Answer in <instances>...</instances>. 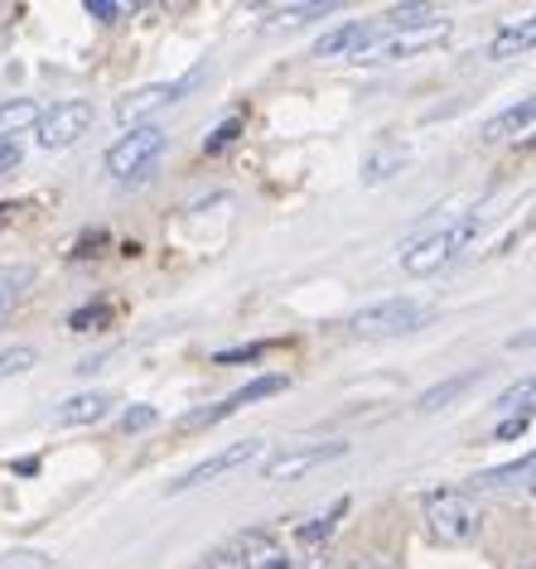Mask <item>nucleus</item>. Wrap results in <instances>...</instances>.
Instances as JSON below:
<instances>
[{"mask_svg": "<svg viewBox=\"0 0 536 569\" xmlns=\"http://www.w3.org/2000/svg\"><path fill=\"white\" fill-rule=\"evenodd\" d=\"M82 10H88L92 20H102V24H117V20L126 16V6H117V0H88Z\"/></svg>", "mask_w": 536, "mask_h": 569, "instance_id": "obj_30", "label": "nucleus"}, {"mask_svg": "<svg viewBox=\"0 0 536 569\" xmlns=\"http://www.w3.org/2000/svg\"><path fill=\"white\" fill-rule=\"evenodd\" d=\"M532 453H522L517 463H503V468H488V473L474 478V488H522V482L532 478Z\"/></svg>", "mask_w": 536, "mask_h": 569, "instance_id": "obj_18", "label": "nucleus"}, {"mask_svg": "<svg viewBox=\"0 0 536 569\" xmlns=\"http://www.w3.org/2000/svg\"><path fill=\"white\" fill-rule=\"evenodd\" d=\"M34 362H39L34 348H6L0 352V377H20V372H30Z\"/></svg>", "mask_w": 536, "mask_h": 569, "instance_id": "obj_26", "label": "nucleus"}, {"mask_svg": "<svg viewBox=\"0 0 536 569\" xmlns=\"http://www.w3.org/2000/svg\"><path fill=\"white\" fill-rule=\"evenodd\" d=\"M155 420H160V416H155V406H131V410H121V430H126V435L150 430Z\"/></svg>", "mask_w": 536, "mask_h": 569, "instance_id": "obj_29", "label": "nucleus"}, {"mask_svg": "<svg viewBox=\"0 0 536 569\" xmlns=\"http://www.w3.org/2000/svg\"><path fill=\"white\" fill-rule=\"evenodd\" d=\"M474 237H478V212H459V218L445 222L440 232H430V237H420V241L406 247V256H401L406 276H435V270L455 261V256L469 247Z\"/></svg>", "mask_w": 536, "mask_h": 569, "instance_id": "obj_2", "label": "nucleus"}, {"mask_svg": "<svg viewBox=\"0 0 536 569\" xmlns=\"http://www.w3.org/2000/svg\"><path fill=\"white\" fill-rule=\"evenodd\" d=\"M522 569H532V565H522Z\"/></svg>", "mask_w": 536, "mask_h": 569, "instance_id": "obj_36", "label": "nucleus"}, {"mask_svg": "<svg viewBox=\"0 0 536 569\" xmlns=\"http://www.w3.org/2000/svg\"><path fill=\"white\" fill-rule=\"evenodd\" d=\"M237 555H242V565L247 569H295V560L286 555V546L271 536V531H261V526H251V531H242L232 540Z\"/></svg>", "mask_w": 536, "mask_h": 569, "instance_id": "obj_11", "label": "nucleus"}, {"mask_svg": "<svg viewBox=\"0 0 536 569\" xmlns=\"http://www.w3.org/2000/svg\"><path fill=\"white\" fill-rule=\"evenodd\" d=\"M498 410L503 416H532V381H517L498 396Z\"/></svg>", "mask_w": 536, "mask_h": 569, "instance_id": "obj_25", "label": "nucleus"}, {"mask_svg": "<svg viewBox=\"0 0 536 569\" xmlns=\"http://www.w3.org/2000/svg\"><path fill=\"white\" fill-rule=\"evenodd\" d=\"M160 150H165V131L155 121L146 126H131L117 146L107 150V174H117V179H140V174H150V164L160 160Z\"/></svg>", "mask_w": 536, "mask_h": 569, "instance_id": "obj_4", "label": "nucleus"}, {"mask_svg": "<svg viewBox=\"0 0 536 569\" xmlns=\"http://www.w3.org/2000/svg\"><path fill=\"white\" fill-rule=\"evenodd\" d=\"M92 121H97V111H92L88 97H68V102H53L49 111H39L34 136L44 150H68L92 131Z\"/></svg>", "mask_w": 536, "mask_h": 569, "instance_id": "obj_3", "label": "nucleus"}, {"mask_svg": "<svg viewBox=\"0 0 536 569\" xmlns=\"http://www.w3.org/2000/svg\"><path fill=\"white\" fill-rule=\"evenodd\" d=\"M228 416H237V410L228 406V401H218V406H199V410H189V416H179V430H208V425H218V420H228Z\"/></svg>", "mask_w": 536, "mask_h": 569, "instance_id": "obj_24", "label": "nucleus"}, {"mask_svg": "<svg viewBox=\"0 0 536 569\" xmlns=\"http://www.w3.org/2000/svg\"><path fill=\"white\" fill-rule=\"evenodd\" d=\"M237 136H242V117L222 121V126H218V131H214V136H208V140H204V150H208V154H222V150H228V146H232V140H237Z\"/></svg>", "mask_w": 536, "mask_h": 569, "instance_id": "obj_28", "label": "nucleus"}, {"mask_svg": "<svg viewBox=\"0 0 536 569\" xmlns=\"http://www.w3.org/2000/svg\"><path fill=\"white\" fill-rule=\"evenodd\" d=\"M377 39H383V30L373 20H344L315 39V59H363Z\"/></svg>", "mask_w": 536, "mask_h": 569, "instance_id": "obj_9", "label": "nucleus"}, {"mask_svg": "<svg viewBox=\"0 0 536 569\" xmlns=\"http://www.w3.org/2000/svg\"><path fill=\"white\" fill-rule=\"evenodd\" d=\"M344 507H348V502H334L329 517H315V521L295 526V540H300V546H319V540H329V536H334V521L344 517Z\"/></svg>", "mask_w": 536, "mask_h": 569, "instance_id": "obj_23", "label": "nucleus"}, {"mask_svg": "<svg viewBox=\"0 0 536 569\" xmlns=\"http://www.w3.org/2000/svg\"><path fill=\"white\" fill-rule=\"evenodd\" d=\"M117 406V396L111 391H82V396H68L59 406V425H97L107 420V410Z\"/></svg>", "mask_w": 536, "mask_h": 569, "instance_id": "obj_15", "label": "nucleus"}, {"mask_svg": "<svg viewBox=\"0 0 536 569\" xmlns=\"http://www.w3.org/2000/svg\"><path fill=\"white\" fill-rule=\"evenodd\" d=\"M411 164V146L406 140H377V146L363 154V183H387L391 174Z\"/></svg>", "mask_w": 536, "mask_h": 569, "instance_id": "obj_12", "label": "nucleus"}, {"mask_svg": "<svg viewBox=\"0 0 536 569\" xmlns=\"http://www.w3.org/2000/svg\"><path fill=\"white\" fill-rule=\"evenodd\" d=\"M53 560L44 550H10V555H0V569H49Z\"/></svg>", "mask_w": 536, "mask_h": 569, "instance_id": "obj_27", "label": "nucleus"}, {"mask_svg": "<svg viewBox=\"0 0 536 569\" xmlns=\"http://www.w3.org/2000/svg\"><path fill=\"white\" fill-rule=\"evenodd\" d=\"M261 358V348H228V352H218V362H257Z\"/></svg>", "mask_w": 536, "mask_h": 569, "instance_id": "obj_35", "label": "nucleus"}, {"mask_svg": "<svg viewBox=\"0 0 536 569\" xmlns=\"http://www.w3.org/2000/svg\"><path fill=\"white\" fill-rule=\"evenodd\" d=\"M261 453H266V439H237V445L218 449V453H208L204 463H193L185 478H175V482H169V492H189V488H204V482H218V478L237 473V468L257 463Z\"/></svg>", "mask_w": 536, "mask_h": 569, "instance_id": "obj_6", "label": "nucleus"}, {"mask_svg": "<svg viewBox=\"0 0 536 569\" xmlns=\"http://www.w3.org/2000/svg\"><path fill=\"white\" fill-rule=\"evenodd\" d=\"M387 20H391V30H426V24L445 20V16L435 6H391Z\"/></svg>", "mask_w": 536, "mask_h": 569, "instance_id": "obj_21", "label": "nucleus"}, {"mask_svg": "<svg viewBox=\"0 0 536 569\" xmlns=\"http://www.w3.org/2000/svg\"><path fill=\"white\" fill-rule=\"evenodd\" d=\"M286 387H290V381L280 377V372H271V377H257V381H247L242 391H232V396H228V406H232V410H242V406H251V401H266V396H280Z\"/></svg>", "mask_w": 536, "mask_h": 569, "instance_id": "obj_20", "label": "nucleus"}, {"mask_svg": "<svg viewBox=\"0 0 536 569\" xmlns=\"http://www.w3.org/2000/svg\"><path fill=\"white\" fill-rule=\"evenodd\" d=\"M532 430V416H507L498 425V439H517V435H527Z\"/></svg>", "mask_w": 536, "mask_h": 569, "instance_id": "obj_34", "label": "nucleus"}, {"mask_svg": "<svg viewBox=\"0 0 536 569\" xmlns=\"http://www.w3.org/2000/svg\"><path fill=\"white\" fill-rule=\"evenodd\" d=\"M334 6H319V0H305V6H276L266 10V24H305V20H324Z\"/></svg>", "mask_w": 536, "mask_h": 569, "instance_id": "obj_22", "label": "nucleus"}, {"mask_svg": "<svg viewBox=\"0 0 536 569\" xmlns=\"http://www.w3.org/2000/svg\"><path fill=\"white\" fill-rule=\"evenodd\" d=\"M445 39H449V20H435V24H426V30H397L391 39H383V44H377V59H387V63L420 59V53L440 49Z\"/></svg>", "mask_w": 536, "mask_h": 569, "instance_id": "obj_10", "label": "nucleus"}, {"mask_svg": "<svg viewBox=\"0 0 536 569\" xmlns=\"http://www.w3.org/2000/svg\"><path fill=\"white\" fill-rule=\"evenodd\" d=\"M16 164H20V140L16 136H0V174H10Z\"/></svg>", "mask_w": 536, "mask_h": 569, "instance_id": "obj_33", "label": "nucleus"}, {"mask_svg": "<svg viewBox=\"0 0 536 569\" xmlns=\"http://www.w3.org/2000/svg\"><path fill=\"white\" fill-rule=\"evenodd\" d=\"M68 323H73V333L102 329V323H107V309H102V305H97V309H78V315H73V319H68Z\"/></svg>", "mask_w": 536, "mask_h": 569, "instance_id": "obj_31", "label": "nucleus"}, {"mask_svg": "<svg viewBox=\"0 0 536 569\" xmlns=\"http://www.w3.org/2000/svg\"><path fill=\"white\" fill-rule=\"evenodd\" d=\"M426 319H430V309L420 300H383V305H368L353 315V333L358 338H401V333H416Z\"/></svg>", "mask_w": 536, "mask_h": 569, "instance_id": "obj_5", "label": "nucleus"}, {"mask_svg": "<svg viewBox=\"0 0 536 569\" xmlns=\"http://www.w3.org/2000/svg\"><path fill=\"white\" fill-rule=\"evenodd\" d=\"M39 121V107L30 97H10V102H0V136H20L24 126Z\"/></svg>", "mask_w": 536, "mask_h": 569, "instance_id": "obj_19", "label": "nucleus"}, {"mask_svg": "<svg viewBox=\"0 0 536 569\" xmlns=\"http://www.w3.org/2000/svg\"><path fill=\"white\" fill-rule=\"evenodd\" d=\"M204 569H247V565H242V555H237V546H222V550L208 555Z\"/></svg>", "mask_w": 536, "mask_h": 569, "instance_id": "obj_32", "label": "nucleus"}, {"mask_svg": "<svg viewBox=\"0 0 536 569\" xmlns=\"http://www.w3.org/2000/svg\"><path fill=\"white\" fill-rule=\"evenodd\" d=\"M193 82H199V73H189V78H179V82H146V88H131L117 102V121L131 131V126H146L155 111H165L169 102H179Z\"/></svg>", "mask_w": 536, "mask_h": 569, "instance_id": "obj_7", "label": "nucleus"}, {"mask_svg": "<svg viewBox=\"0 0 536 569\" xmlns=\"http://www.w3.org/2000/svg\"><path fill=\"white\" fill-rule=\"evenodd\" d=\"M478 381H484V367H474V372H459V377L435 381L430 391H420V396H416V410H420V416H435V410H445L449 401H459L464 391H474Z\"/></svg>", "mask_w": 536, "mask_h": 569, "instance_id": "obj_13", "label": "nucleus"}, {"mask_svg": "<svg viewBox=\"0 0 536 569\" xmlns=\"http://www.w3.org/2000/svg\"><path fill=\"white\" fill-rule=\"evenodd\" d=\"M30 284H34V266H0V323L16 315V305L24 300Z\"/></svg>", "mask_w": 536, "mask_h": 569, "instance_id": "obj_17", "label": "nucleus"}, {"mask_svg": "<svg viewBox=\"0 0 536 569\" xmlns=\"http://www.w3.org/2000/svg\"><path fill=\"white\" fill-rule=\"evenodd\" d=\"M532 117H536V102H532V97H522V102H513L507 111H498V117L484 126V140H488V146H498V140L527 136V131H532Z\"/></svg>", "mask_w": 536, "mask_h": 569, "instance_id": "obj_16", "label": "nucleus"}, {"mask_svg": "<svg viewBox=\"0 0 536 569\" xmlns=\"http://www.w3.org/2000/svg\"><path fill=\"white\" fill-rule=\"evenodd\" d=\"M426 526L440 546H469L484 526V511L464 488H435L426 492Z\"/></svg>", "mask_w": 536, "mask_h": 569, "instance_id": "obj_1", "label": "nucleus"}, {"mask_svg": "<svg viewBox=\"0 0 536 569\" xmlns=\"http://www.w3.org/2000/svg\"><path fill=\"white\" fill-rule=\"evenodd\" d=\"M536 44V20H503L498 34H493L488 44V59L503 63V59H517V53H527Z\"/></svg>", "mask_w": 536, "mask_h": 569, "instance_id": "obj_14", "label": "nucleus"}, {"mask_svg": "<svg viewBox=\"0 0 536 569\" xmlns=\"http://www.w3.org/2000/svg\"><path fill=\"white\" fill-rule=\"evenodd\" d=\"M344 453H348L344 439H334V445H290V449H280L261 463V478L266 482H290V478H305L309 468H319V463L344 459Z\"/></svg>", "mask_w": 536, "mask_h": 569, "instance_id": "obj_8", "label": "nucleus"}]
</instances>
